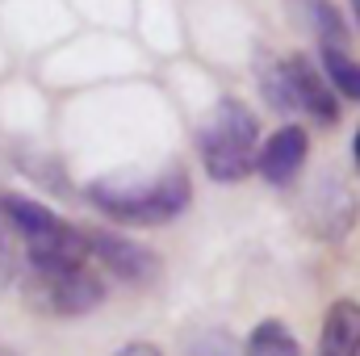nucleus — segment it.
Instances as JSON below:
<instances>
[{
  "instance_id": "obj_1",
  "label": "nucleus",
  "mask_w": 360,
  "mask_h": 356,
  "mask_svg": "<svg viewBox=\"0 0 360 356\" xmlns=\"http://www.w3.org/2000/svg\"><path fill=\"white\" fill-rule=\"evenodd\" d=\"M84 197L117 227H168L193 205V180L184 164H168L151 180H89Z\"/></svg>"
},
{
  "instance_id": "obj_2",
  "label": "nucleus",
  "mask_w": 360,
  "mask_h": 356,
  "mask_svg": "<svg viewBox=\"0 0 360 356\" xmlns=\"http://www.w3.org/2000/svg\"><path fill=\"white\" fill-rule=\"evenodd\" d=\"M0 222L8 227L25 268H80L89 265V239L76 222L25 193H0Z\"/></svg>"
},
{
  "instance_id": "obj_3",
  "label": "nucleus",
  "mask_w": 360,
  "mask_h": 356,
  "mask_svg": "<svg viewBox=\"0 0 360 356\" xmlns=\"http://www.w3.org/2000/svg\"><path fill=\"white\" fill-rule=\"evenodd\" d=\"M260 151V117L243 96H222L197 134V160L214 184H239L252 177Z\"/></svg>"
},
{
  "instance_id": "obj_4",
  "label": "nucleus",
  "mask_w": 360,
  "mask_h": 356,
  "mask_svg": "<svg viewBox=\"0 0 360 356\" xmlns=\"http://www.w3.org/2000/svg\"><path fill=\"white\" fill-rule=\"evenodd\" d=\"M21 289H25V298H30L38 310L55 314V319H84V314H92V310L105 302V293H109L105 276L92 265L25 268V285H21Z\"/></svg>"
},
{
  "instance_id": "obj_5",
  "label": "nucleus",
  "mask_w": 360,
  "mask_h": 356,
  "mask_svg": "<svg viewBox=\"0 0 360 356\" xmlns=\"http://www.w3.org/2000/svg\"><path fill=\"white\" fill-rule=\"evenodd\" d=\"M84 239H89V265H96L101 276H113V281H122L130 289L160 285L164 260L147 243H139L134 235L113 231V227H92V231H84Z\"/></svg>"
},
{
  "instance_id": "obj_6",
  "label": "nucleus",
  "mask_w": 360,
  "mask_h": 356,
  "mask_svg": "<svg viewBox=\"0 0 360 356\" xmlns=\"http://www.w3.org/2000/svg\"><path fill=\"white\" fill-rule=\"evenodd\" d=\"M297 214H302V227H306L314 239L340 243V239L356 227L360 197L340 177H335V172H327V177L306 193V201L297 205Z\"/></svg>"
},
{
  "instance_id": "obj_7",
  "label": "nucleus",
  "mask_w": 360,
  "mask_h": 356,
  "mask_svg": "<svg viewBox=\"0 0 360 356\" xmlns=\"http://www.w3.org/2000/svg\"><path fill=\"white\" fill-rule=\"evenodd\" d=\"M281 72H285V92H289V109L293 113H306L310 122L319 126H335L344 105L340 96L331 92V84L323 80L314 55L306 51H293V55H281Z\"/></svg>"
},
{
  "instance_id": "obj_8",
  "label": "nucleus",
  "mask_w": 360,
  "mask_h": 356,
  "mask_svg": "<svg viewBox=\"0 0 360 356\" xmlns=\"http://www.w3.org/2000/svg\"><path fill=\"white\" fill-rule=\"evenodd\" d=\"M306 164H310V134H306V126L281 122L269 139H260L252 172H260V180L272 184V189H289L306 172Z\"/></svg>"
},
{
  "instance_id": "obj_9",
  "label": "nucleus",
  "mask_w": 360,
  "mask_h": 356,
  "mask_svg": "<svg viewBox=\"0 0 360 356\" xmlns=\"http://www.w3.org/2000/svg\"><path fill=\"white\" fill-rule=\"evenodd\" d=\"M285 13L302 34L314 38V46H344L352 51V25L348 13L335 0H285Z\"/></svg>"
},
{
  "instance_id": "obj_10",
  "label": "nucleus",
  "mask_w": 360,
  "mask_h": 356,
  "mask_svg": "<svg viewBox=\"0 0 360 356\" xmlns=\"http://www.w3.org/2000/svg\"><path fill=\"white\" fill-rule=\"evenodd\" d=\"M319 356H360V302L335 298L323 314Z\"/></svg>"
},
{
  "instance_id": "obj_11",
  "label": "nucleus",
  "mask_w": 360,
  "mask_h": 356,
  "mask_svg": "<svg viewBox=\"0 0 360 356\" xmlns=\"http://www.w3.org/2000/svg\"><path fill=\"white\" fill-rule=\"evenodd\" d=\"M314 63L323 72V80L331 84V92L340 96V105H360V59L344 46H319Z\"/></svg>"
},
{
  "instance_id": "obj_12",
  "label": "nucleus",
  "mask_w": 360,
  "mask_h": 356,
  "mask_svg": "<svg viewBox=\"0 0 360 356\" xmlns=\"http://www.w3.org/2000/svg\"><path fill=\"white\" fill-rule=\"evenodd\" d=\"M243 356H302V344L281 319H260L243 344Z\"/></svg>"
},
{
  "instance_id": "obj_13",
  "label": "nucleus",
  "mask_w": 360,
  "mask_h": 356,
  "mask_svg": "<svg viewBox=\"0 0 360 356\" xmlns=\"http://www.w3.org/2000/svg\"><path fill=\"white\" fill-rule=\"evenodd\" d=\"M256 84H260V96L272 113L281 117H293L289 109V92H285V72H281V55H260L256 59Z\"/></svg>"
},
{
  "instance_id": "obj_14",
  "label": "nucleus",
  "mask_w": 360,
  "mask_h": 356,
  "mask_svg": "<svg viewBox=\"0 0 360 356\" xmlns=\"http://www.w3.org/2000/svg\"><path fill=\"white\" fill-rule=\"evenodd\" d=\"M180 356H243V344L226 331V327H201L184 340Z\"/></svg>"
},
{
  "instance_id": "obj_15",
  "label": "nucleus",
  "mask_w": 360,
  "mask_h": 356,
  "mask_svg": "<svg viewBox=\"0 0 360 356\" xmlns=\"http://www.w3.org/2000/svg\"><path fill=\"white\" fill-rule=\"evenodd\" d=\"M17 272H21V252H17V243H13L8 227L0 222V285H4V281H13Z\"/></svg>"
},
{
  "instance_id": "obj_16",
  "label": "nucleus",
  "mask_w": 360,
  "mask_h": 356,
  "mask_svg": "<svg viewBox=\"0 0 360 356\" xmlns=\"http://www.w3.org/2000/svg\"><path fill=\"white\" fill-rule=\"evenodd\" d=\"M113 356H164V348L151 344V340H130V344H122Z\"/></svg>"
},
{
  "instance_id": "obj_17",
  "label": "nucleus",
  "mask_w": 360,
  "mask_h": 356,
  "mask_svg": "<svg viewBox=\"0 0 360 356\" xmlns=\"http://www.w3.org/2000/svg\"><path fill=\"white\" fill-rule=\"evenodd\" d=\"M352 160H356V168H360V126H356V134H352Z\"/></svg>"
},
{
  "instance_id": "obj_18",
  "label": "nucleus",
  "mask_w": 360,
  "mask_h": 356,
  "mask_svg": "<svg viewBox=\"0 0 360 356\" xmlns=\"http://www.w3.org/2000/svg\"><path fill=\"white\" fill-rule=\"evenodd\" d=\"M348 8H352V17H356V25H360V0H348Z\"/></svg>"
}]
</instances>
